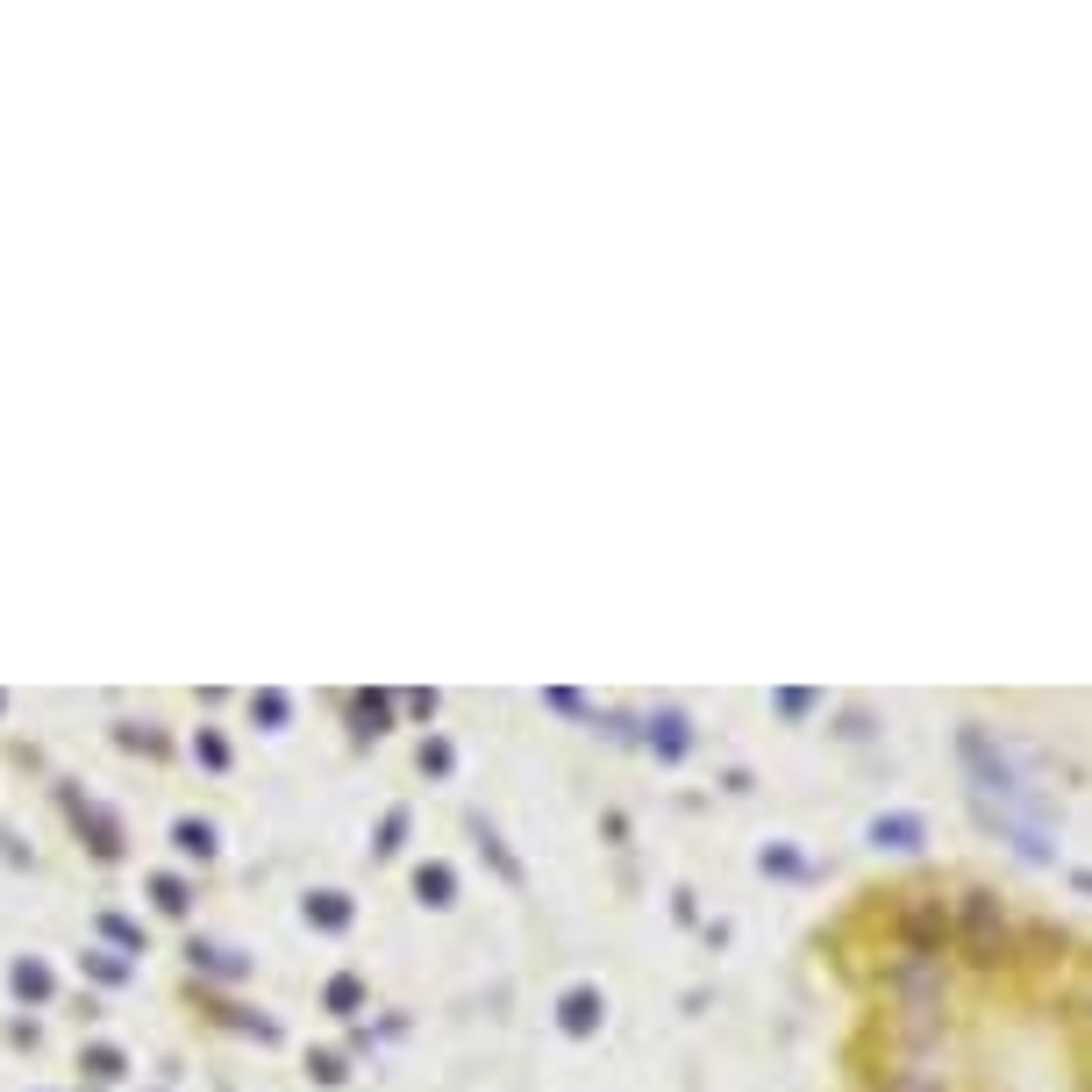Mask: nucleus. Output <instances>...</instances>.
<instances>
[{
  "instance_id": "nucleus-1",
  "label": "nucleus",
  "mask_w": 1092,
  "mask_h": 1092,
  "mask_svg": "<svg viewBox=\"0 0 1092 1092\" xmlns=\"http://www.w3.org/2000/svg\"><path fill=\"white\" fill-rule=\"evenodd\" d=\"M964 922H971V957H978V964H1000V957H1007V914H1000L985 892H971Z\"/></svg>"
}]
</instances>
